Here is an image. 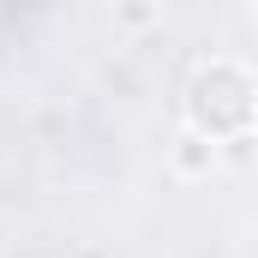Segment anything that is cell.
Wrapping results in <instances>:
<instances>
[{
	"label": "cell",
	"instance_id": "6da1fadb",
	"mask_svg": "<svg viewBox=\"0 0 258 258\" xmlns=\"http://www.w3.org/2000/svg\"><path fill=\"white\" fill-rule=\"evenodd\" d=\"M180 120L186 132L210 138V144H246L258 120V78L246 60L234 54H204L192 60L186 84H180Z\"/></svg>",
	"mask_w": 258,
	"mask_h": 258
},
{
	"label": "cell",
	"instance_id": "7a4b0ae2",
	"mask_svg": "<svg viewBox=\"0 0 258 258\" xmlns=\"http://www.w3.org/2000/svg\"><path fill=\"white\" fill-rule=\"evenodd\" d=\"M168 168H174L180 180H210V174H216V144L198 138V132H180V138L168 144Z\"/></svg>",
	"mask_w": 258,
	"mask_h": 258
}]
</instances>
